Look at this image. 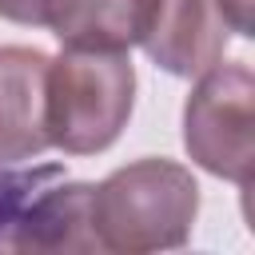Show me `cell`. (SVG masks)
<instances>
[{"label":"cell","instance_id":"obj_8","mask_svg":"<svg viewBox=\"0 0 255 255\" xmlns=\"http://www.w3.org/2000/svg\"><path fill=\"white\" fill-rule=\"evenodd\" d=\"M56 175H60V167H40V171H8V167H0V251H8L12 227H16L20 211L28 207V199Z\"/></svg>","mask_w":255,"mask_h":255},{"label":"cell","instance_id":"obj_10","mask_svg":"<svg viewBox=\"0 0 255 255\" xmlns=\"http://www.w3.org/2000/svg\"><path fill=\"white\" fill-rule=\"evenodd\" d=\"M219 8H223V16H227L231 32H239V36L251 32V0H219Z\"/></svg>","mask_w":255,"mask_h":255},{"label":"cell","instance_id":"obj_7","mask_svg":"<svg viewBox=\"0 0 255 255\" xmlns=\"http://www.w3.org/2000/svg\"><path fill=\"white\" fill-rule=\"evenodd\" d=\"M8 251H100L92 235V183L40 187L20 211Z\"/></svg>","mask_w":255,"mask_h":255},{"label":"cell","instance_id":"obj_9","mask_svg":"<svg viewBox=\"0 0 255 255\" xmlns=\"http://www.w3.org/2000/svg\"><path fill=\"white\" fill-rule=\"evenodd\" d=\"M48 0H0V16L12 24H44Z\"/></svg>","mask_w":255,"mask_h":255},{"label":"cell","instance_id":"obj_3","mask_svg":"<svg viewBox=\"0 0 255 255\" xmlns=\"http://www.w3.org/2000/svg\"><path fill=\"white\" fill-rule=\"evenodd\" d=\"M195 80L183 104V147L203 171L247 191L255 175V76L243 60H219Z\"/></svg>","mask_w":255,"mask_h":255},{"label":"cell","instance_id":"obj_6","mask_svg":"<svg viewBox=\"0 0 255 255\" xmlns=\"http://www.w3.org/2000/svg\"><path fill=\"white\" fill-rule=\"evenodd\" d=\"M155 0H48L44 28L64 48L128 52L143 40Z\"/></svg>","mask_w":255,"mask_h":255},{"label":"cell","instance_id":"obj_5","mask_svg":"<svg viewBox=\"0 0 255 255\" xmlns=\"http://www.w3.org/2000/svg\"><path fill=\"white\" fill-rule=\"evenodd\" d=\"M231 24L219 0H155L151 24L143 32L147 56L171 76H203L223 60Z\"/></svg>","mask_w":255,"mask_h":255},{"label":"cell","instance_id":"obj_4","mask_svg":"<svg viewBox=\"0 0 255 255\" xmlns=\"http://www.w3.org/2000/svg\"><path fill=\"white\" fill-rule=\"evenodd\" d=\"M48 56L40 48H0V167L28 163L48 139Z\"/></svg>","mask_w":255,"mask_h":255},{"label":"cell","instance_id":"obj_2","mask_svg":"<svg viewBox=\"0 0 255 255\" xmlns=\"http://www.w3.org/2000/svg\"><path fill=\"white\" fill-rule=\"evenodd\" d=\"M135 108L128 52L68 48L48 64V139L68 155L108 151Z\"/></svg>","mask_w":255,"mask_h":255},{"label":"cell","instance_id":"obj_1","mask_svg":"<svg viewBox=\"0 0 255 255\" xmlns=\"http://www.w3.org/2000/svg\"><path fill=\"white\" fill-rule=\"evenodd\" d=\"M199 215V183L175 159H135L92 183V235L100 251L147 255L187 243Z\"/></svg>","mask_w":255,"mask_h":255}]
</instances>
